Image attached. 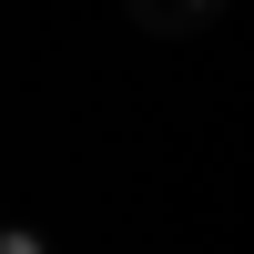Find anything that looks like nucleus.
<instances>
[{"label": "nucleus", "instance_id": "nucleus-1", "mask_svg": "<svg viewBox=\"0 0 254 254\" xmlns=\"http://www.w3.org/2000/svg\"><path fill=\"white\" fill-rule=\"evenodd\" d=\"M0 254H51V244H41L31 224H0Z\"/></svg>", "mask_w": 254, "mask_h": 254}]
</instances>
